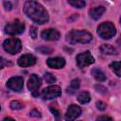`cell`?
<instances>
[{
	"instance_id": "20",
	"label": "cell",
	"mask_w": 121,
	"mask_h": 121,
	"mask_svg": "<svg viewBox=\"0 0 121 121\" xmlns=\"http://www.w3.org/2000/svg\"><path fill=\"white\" fill-rule=\"evenodd\" d=\"M68 3L71 6H73L74 8H77V9H81L85 6V2L81 1V0H69Z\"/></svg>"
},
{
	"instance_id": "14",
	"label": "cell",
	"mask_w": 121,
	"mask_h": 121,
	"mask_svg": "<svg viewBox=\"0 0 121 121\" xmlns=\"http://www.w3.org/2000/svg\"><path fill=\"white\" fill-rule=\"evenodd\" d=\"M104 11H105V8L103 6H99V7H95V8H93L92 9H90L89 14L93 19L97 20L98 18L101 17V15L104 13Z\"/></svg>"
},
{
	"instance_id": "6",
	"label": "cell",
	"mask_w": 121,
	"mask_h": 121,
	"mask_svg": "<svg viewBox=\"0 0 121 121\" xmlns=\"http://www.w3.org/2000/svg\"><path fill=\"white\" fill-rule=\"evenodd\" d=\"M61 95V89L58 85H51L42 91V97L43 99H53Z\"/></svg>"
},
{
	"instance_id": "7",
	"label": "cell",
	"mask_w": 121,
	"mask_h": 121,
	"mask_svg": "<svg viewBox=\"0 0 121 121\" xmlns=\"http://www.w3.org/2000/svg\"><path fill=\"white\" fill-rule=\"evenodd\" d=\"M76 60H77V64L78 67L80 68H84L92 63L95 62V59L94 57L92 56V54L89 52V51H85V52H82V53H79L77 58H76Z\"/></svg>"
},
{
	"instance_id": "1",
	"label": "cell",
	"mask_w": 121,
	"mask_h": 121,
	"mask_svg": "<svg viewBox=\"0 0 121 121\" xmlns=\"http://www.w3.org/2000/svg\"><path fill=\"white\" fill-rule=\"evenodd\" d=\"M24 12L34 23L43 25L49 19L48 12L42 4L36 1H26L24 5Z\"/></svg>"
},
{
	"instance_id": "23",
	"label": "cell",
	"mask_w": 121,
	"mask_h": 121,
	"mask_svg": "<svg viewBox=\"0 0 121 121\" xmlns=\"http://www.w3.org/2000/svg\"><path fill=\"white\" fill-rule=\"evenodd\" d=\"M50 111L53 112V114H54V116H55V118H56V120L57 121H59L60 119V112L56 109V108H54V107H50Z\"/></svg>"
},
{
	"instance_id": "3",
	"label": "cell",
	"mask_w": 121,
	"mask_h": 121,
	"mask_svg": "<svg viewBox=\"0 0 121 121\" xmlns=\"http://www.w3.org/2000/svg\"><path fill=\"white\" fill-rule=\"evenodd\" d=\"M115 33H116L115 26L111 22L102 23L97 27V34L102 39H105V40H109L112 38L115 35Z\"/></svg>"
},
{
	"instance_id": "13",
	"label": "cell",
	"mask_w": 121,
	"mask_h": 121,
	"mask_svg": "<svg viewBox=\"0 0 121 121\" xmlns=\"http://www.w3.org/2000/svg\"><path fill=\"white\" fill-rule=\"evenodd\" d=\"M46 63L49 67L55 68V69H60L65 65V60L60 57H55V58H49L46 60Z\"/></svg>"
},
{
	"instance_id": "5",
	"label": "cell",
	"mask_w": 121,
	"mask_h": 121,
	"mask_svg": "<svg viewBox=\"0 0 121 121\" xmlns=\"http://www.w3.org/2000/svg\"><path fill=\"white\" fill-rule=\"evenodd\" d=\"M24 30H25V24L18 19L14 20L13 22L9 23L5 26L6 33L9 35H18V34L23 33Z\"/></svg>"
},
{
	"instance_id": "30",
	"label": "cell",
	"mask_w": 121,
	"mask_h": 121,
	"mask_svg": "<svg viewBox=\"0 0 121 121\" xmlns=\"http://www.w3.org/2000/svg\"><path fill=\"white\" fill-rule=\"evenodd\" d=\"M3 121H15V120L12 119V118H10V117H6V118H4Z\"/></svg>"
},
{
	"instance_id": "12",
	"label": "cell",
	"mask_w": 121,
	"mask_h": 121,
	"mask_svg": "<svg viewBox=\"0 0 121 121\" xmlns=\"http://www.w3.org/2000/svg\"><path fill=\"white\" fill-rule=\"evenodd\" d=\"M42 38L45 41H57L60 39V34L58 30L53 29V28H48V29H44L42 32Z\"/></svg>"
},
{
	"instance_id": "22",
	"label": "cell",
	"mask_w": 121,
	"mask_h": 121,
	"mask_svg": "<svg viewBox=\"0 0 121 121\" xmlns=\"http://www.w3.org/2000/svg\"><path fill=\"white\" fill-rule=\"evenodd\" d=\"M9 106H10V108H11L12 110H20V109H22V108L24 107L23 103H21V102L18 101V100H13V101H11L10 104H9Z\"/></svg>"
},
{
	"instance_id": "17",
	"label": "cell",
	"mask_w": 121,
	"mask_h": 121,
	"mask_svg": "<svg viewBox=\"0 0 121 121\" xmlns=\"http://www.w3.org/2000/svg\"><path fill=\"white\" fill-rule=\"evenodd\" d=\"M90 100H91V95H90V94L88 92H82L78 96V101L79 103H81V104L88 103Z\"/></svg>"
},
{
	"instance_id": "29",
	"label": "cell",
	"mask_w": 121,
	"mask_h": 121,
	"mask_svg": "<svg viewBox=\"0 0 121 121\" xmlns=\"http://www.w3.org/2000/svg\"><path fill=\"white\" fill-rule=\"evenodd\" d=\"M4 6H5V9L8 10H10L12 8V5L10 4V2H4Z\"/></svg>"
},
{
	"instance_id": "32",
	"label": "cell",
	"mask_w": 121,
	"mask_h": 121,
	"mask_svg": "<svg viewBox=\"0 0 121 121\" xmlns=\"http://www.w3.org/2000/svg\"><path fill=\"white\" fill-rule=\"evenodd\" d=\"M120 23H121V19H120Z\"/></svg>"
},
{
	"instance_id": "28",
	"label": "cell",
	"mask_w": 121,
	"mask_h": 121,
	"mask_svg": "<svg viewBox=\"0 0 121 121\" xmlns=\"http://www.w3.org/2000/svg\"><path fill=\"white\" fill-rule=\"evenodd\" d=\"M38 50H39V51H41L43 54H49V53L52 51L51 49H49V48H46V47H45V48H44V47H43V48H39Z\"/></svg>"
},
{
	"instance_id": "24",
	"label": "cell",
	"mask_w": 121,
	"mask_h": 121,
	"mask_svg": "<svg viewBox=\"0 0 121 121\" xmlns=\"http://www.w3.org/2000/svg\"><path fill=\"white\" fill-rule=\"evenodd\" d=\"M95 121H113V119L108 115H100L96 118Z\"/></svg>"
},
{
	"instance_id": "31",
	"label": "cell",
	"mask_w": 121,
	"mask_h": 121,
	"mask_svg": "<svg viewBox=\"0 0 121 121\" xmlns=\"http://www.w3.org/2000/svg\"><path fill=\"white\" fill-rule=\"evenodd\" d=\"M118 43H121V38L119 39V41H118ZM120 46H121V43H120Z\"/></svg>"
},
{
	"instance_id": "16",
	"label": "cell",
	"mask_w": 121,
	"mask_h": 121,
	"mask_svg": "<svg viewBox=\"0 0 121 121\" xmlns=\"http://www.w3.org/2000/svg\"><path fill=\"white\" fill-rule=\"evenodd\" d=\"M100 51L104 54H107V55H115V54H117L116 49L111 44H102L100 46Z\"/></svg>"
},
{
	"instance_id": "19",
	"label": "cell",
	"mask_w": 121,
	"mask_h": 121,
	"mask_svg": "<svg viewBox=\"0 0 121 121\" xmlns=\"http://www.w3.org/2000/svg\"><path fill=\"white\" fill-rule=\"evenodd\" d=\"M79 85H80V81H79L78 79H74V80H72L71 83H70V87L67 88V93H68V92H69V93H72L73 91H76L77 89H78Z\"/></svg>"
},
{
	"instance_id": "18",
	"label": "cell",
	"mask_w": 121,
	"mask_h": 121,
	"mask_svg": "<svg viewBox=\"0 0 121 121\" xmlns=\"http://www.w3.org/2000/svg\"><path fill=\"white\" fill-rule=\"evenodd\" d=\"M110 67L116 74V76L121 78V61H113L110 64Z\"/></svg>"
},
{
	"instance_id": "10",
	"label": "cell",
	"mask_w": 121,
	"mask_h": 121,
	"mask_svg": "<svg viewBox=\"0 0 121 121\" xmlns=\"http://www.w3.org/2000/svg\"><path fill=\"white\" fill-rule=\"evenodd\" d=\"M80 113H81L80 107L78 106V105L72 104V105H70L68 107L64 118H65L66 121H74L80 115Z\"/></svg>"
},
{
	"instance_id": "21",
	"label": "cell",
	"mask_w": 121,
	"mask_h": 121,
	"mask_svg": "<svg viewBox=\"0 0 121 121\" xmlns=\"http://www.w3.org/2000/svg\"><path fill=\"white\" fill-rule=\"evenodd\" d=\"M43 78H44V80H45L47 83H54V82L56 81V78H55L54 75L51 74V73H45V74L43 75Z\"/></svg>"
},
{
	"instance_id": "9",
	"label": "cell",
	"mask_w": 121,
	"mask_h": 121,
	"mask_svg": "<svg viewBox=\"0 0 121 121\" xmlns=\"http://www.w3.org/2000/svg\"><path fill=\"white\" fill-rule=\"evenodd\" d=\"M7 86L14 92H20L24 87V79L21 77H12L8 80Z\"/></svg>"
},
{
	"instance_id": "15",
	"label": "cell",
	"mask_w": 121,
	"mask_h": 121,
	"mask_svg": "<svg viewBox=\"0 0 121 121\" xmlns=\"http://www.w3.org/2000/svg\"><path fill=\"white\" fill-rule=\"evenodd\" d=\"M91 75L97 80V81H105L106 80V76L105 74L98 68H93L91 70Z\"/></svg>"
},
{
	"instance_id": "8",
	"label": "cell",
	"mask_w": 121,
	"mask_h": 121,
	"mask_svg": "<svg viewBox=\"0 0 121 121\" xmlns=\"http://www.w3.org/2000/svg\"><path fill=\"white\" fill-rule=\"evenodd\" d=\"M41 85H42L41 78L37 75L32 74L28 79V82H27V88L32 93V95L37 96L39 95L38 91H39V88L41 87Z\"/></svg>"
},
{
	"instance_id": "25",
	"label": "cell",
	"mask_w": 121,
	"mask_h": 121,
	"mask_svg": "<svg viewBox=\"0 0 121 121\" xmlns=\"http://www.w3.org/2000/svg\"><path fill=\"white\" fill-rule=\"evenodd\" d=\"M96 107H97V109L103 111V110L106 109L107 105H106V103H104L103 101H97V102H96Z\"/></svg>"
},
{
	"instance_id": "26",
	"label": "cell",
	"mask_w": 121,
	"mask_h": 121,
	"mask_svg": "<svg viewBox=\"0 0 121 121\" xmlns=\"http://www.w3.org/2000/svg\"><path fill=\"white\" fill-rule=\"evenodd\" d=\"M29 34H30V36L33 39H35L37 37V28L35 26H31L30 27V31H29Z\"/></svg>"
},
{
	"instance_id": "2",
	"label": "cell",
	"mask_w": 121,
	"mask_h": 121,
	"mask_svg": "<svg viewBox=\"0 0 121 121\" xmlns=\"http://www.w3.org/2000/svg\"><path fill=\"white\" fill-rule=\"evenodd\" d=\"M92 40V35L86 30H71L66 35V41L70 43H86Z\"/></svg>"
},
{
	"instance_id": "11",
	"label": "cell",
	"mask_w": 121,
	"mask_h": 121,
	"mask_svg": "<svg viewBox=\"0 0 121 121\" xmlns=\"http://www.w3.org/2000/svg\"><path fill=\"white\" fill-rule=\"evenodd\" d=\"M36 63V58L31 54H26L19 58L18 64L21 67H29Z\"/></svg>"
},
{
	"instance_id": "4",
	"label": "cell",
	"mask_w": 121,
	"mask_h": 121,
	"mask_svg": "<svg viewBox=\"0 0 121 121\" xmlns=\"http://www.w3.org/2000/svg\"><path fill=\"white\" fill-rule=\"evenodd\" d=\"M3 47L6 52L11 55H15L21 51L22 43L21 41L17 38H9L3 43Z\"/></svg>"
},
{
	"instance_id": "27",
	"label": "cell",
	"mask_w": 121,
	"mask_h": 121,
	"mask_svg": "<svg viewBox=\"0 0 121 121\" xmlns=\"http://www.w3.org/2000/svg\"><path fill=\"white\" fill-rule=\"evenodd\" d=\"M29 115L32 116V117H41V113H40V112H38L37 110H32V111L29 112Z\"/></svg>"
}]
</instances>
